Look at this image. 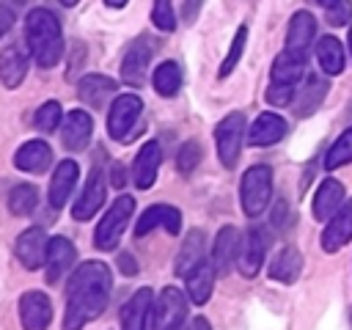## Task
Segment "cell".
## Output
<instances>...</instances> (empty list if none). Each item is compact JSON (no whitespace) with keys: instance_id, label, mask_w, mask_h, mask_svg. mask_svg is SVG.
<instances>
[{"instance_id":"8d00e7d4","label":"cell","mask_w":352,"mask_h":330,"mask_svg":"<svg viewBox=\"0 0 352 330\" xmlns=\"http://www.w3.org/2000/svg\"><path fill=\"white\" fill-rule=\"evenodd\" d=\"M63 121V110H60V104L58 102H44L38 110H36V116H33V124L41 129V132H55V126Z\"/></svg>"},{"instance_id":"3957f363","label":"cell","mask_w":352,"mask_h":330,"mask_svg":"<svg viewBox=\"0 0 352 330\" xmlns=\"http://www.w3.org/2000/svg\"><path fill=\"white\" fill-rule=\"evenodd\" d=\"M239 198H242V209H245L248 217H258L264 212V206L272 198V170H270V165H253V168L245 170Z\"/></svg>"},{"instance_id":"44dd1931","label":"cell","mask_w":352,"mask_h":330,"mask_svg":"<svg viewBox=\"0 0 352 330\" xmlns=\"http://www.w3.org/2000/svg\"><path fill=\"white\" fill-rule=\"evenodd\" d=\"M77 176H80V168L74 160H60L55 165V173H52V182H50V206L58 212L63 209V204L69 201L74 184H77Z\"/></svg>"},{"instance_id":"f5cc1de1","label":"cell","mask_w":352,"mask_h":330,"mask_svg":"<svg viewBox=\"0 0 352 330\" xmlns=\"http://www.w3.org/2000/svg\"><path fill=\"white\" fill-rule=\"evenodd\" d=\"M11 3H14V6H22V3H28V0H11Z\"/></svg>"},{"instance_id":"d590c367","label":"cell","mask_w":352,"mask_h":330,"mask_svg":"<svg viewBox=\"0 0 352 330\" xmlns=\"http://www.w3.org/2000/svg\"><path fill=\"white\" fill-rule=\"evenodd\" d=\"M245 41H248V25H239L236 28V33H234V38H231V47H228V55L223 58V63H220V77H228L231 72H234V66L239 63V58H242V50H245Z\"/></svg>"},{"instance_id":"d4e9b609","label":"cell","mask_w":352,"mask_h":330,"mask_svg":"<svg viewBox=\"0 0 352 330\" xmlns=\"http://www.w3.org/2000/svg\"><path fill=\"white\" fill-rule=\"evenodd\" d=\"M302 272V253L292 245L280 248L270 261V278L278 283H294Z\"/></svg>"},{"instance_id":"f907efd6","label":"cell","mask_w":352,"mask_h":330,"mask_svg":"<svg viewBox=\"0 0 352 330\" xmlns=\"http://www.w3.org/2000/svg\"><path fill=\"white\" fill-rule=\"evenodd\" d=\"M170 330H187V324L182 322V324H176V327H170Z\"/></svg>"},{"instance_id":"f6af8a7d","label":"cell","mask_w":352,"mask_h":330,"mask_svg":"<svg viewBox=\"0 0 352 330\" xmlns=\"http://www.w3.org/2000/svg\"><path fill=\"white\" fill-rule=\"evenodd\" d=\"M110 184H113V187H118V190L126 184V170H124L121 165H113V176H110Z\"/></svg>"},{"instance_id":"f35d334b","label":"cell","mask_w":352,"mask_h":330,"mask_svg":"<svg viewBox=\"0 0 352 330\" xmlns=\"http://www.w3.org/2000/svg\"><path fill=\"white\" fill-rule=\"evenodd\" d=\"M151 22H154L160 30H165V33H170V30L176 28V14H173L170 0H154V8H151Z\"/></svg>"},{"instance_id":"7dc6e473","label":"cell","mask_w":352,"mask_h":330,"mask_svg":"<svg viewBox=\"0 0 352 330\" xmlns=\"http://www.w3.org/2000/svg\"><path fill=\"white\" fill-rule=\"evenodd\" d=\"M190 330H212V327H209V322H206L204 316H195V319L190 322Z\"/></svg>"},{"instance_id":"db71d44e","label":"cell","mask_w":352,"mask_h":330,"mask_svg":"<svg viewBox=\"0 0 352 330\" xmlns=\"http://www.w3.org/2000/svg\"><path fill=\"white\" fill-rule=\"evenodd\" d=\"M349 52H352V28H349Z\"/></svg>"},{"instance_id":"b9f144b4","label":"cell","mask_w":352,"mask_h":330,"mask_svg":"<svg viewBox=\"0 0 352 330\" xmlns=\"http://www.w3.org/2000/svg\"><path fill=\"white\" fill-rule=\"evenodd\" d=\"M11 25H14V8L0 3V38L11 30Z\"/></svg>"},{"instance_id":"836d02e7","label":"cell","mask_w":352,"mask_h":330,"mask_svg":"<svg viewBox=\"0 0 352 330\" xmlns=\"http://www.w3.org/2000/svg\"><path fill=\"white\" fill-rule=\"evenodd\" d=\"M36 206H38V190H36L33 184H16V187L8 192V209H11V214L25 217V214H30Z\"/></svg>"},{"instance_id":"60d3db41","label":"cell","mask_w":352,"mask_h":330,"mask_svg":"<svg viewBox=\"0 0 352 330\" xmlns=\"http://www.w3.org/2000/svg\"><path fill=\"white\" fill-rule=\"evenodd\" d=\"M324 11H327V22H330V25H344V22H349V16H352L349 0H336V3L327 6Z\"/></svg>"},{"instance_id":"681fc988","label":"cell","mask_w":352,"mask_h":330,"mask_svg":"<svg viewBox=\"0 0 352 330\" xmlns=\"http://www.w3.org/2000/svg\"><path fill=\"white\" fill-rule=\"evenodd\" d=\"M333 3H336V0H319V6H324V8H327V6H333Z\"/></svg>"},{"instance_id":"83f0119b","label":"cell","mask_w":352,"mask_h":330,"mask_svg":"<svg viewBox=\"0 0 352 330\" xmlns=\"http://www.w3.org/2000/svg\"><path fill=\"white\" fill-rule=\"evenodd\" d=\"M184 283H187V294L195 305H204L212 294V283H214V267L204 258L198 267H192L187 275H184Z\"/></svg>"},{"instance_id":"f1b7e54d","label":"cell","mask_w":352,"mask_h":330,"mask_svg":"<svg viewBox=\"0 0 352 330\" xmlns=\"http://www.w3.org/2000/svg\"><path fill=\"white\" fill-rule=\"evenodd\" d=\"M316 60H319V69L324 74H341L344 72V63H346V55H344V44L336 38V36H322L316 41Z\"/></svg>"},{"instance_id":"1f68e13d","label":"cell","mask_w":352,"mask_h":330,"mask_svg":"<svg viewBox=\"0 0 352 330\" xmlns=\"http://www.w3.org/2000/svg\"><path fill=\"white\" fill-rule=\"evenodd\" d=\"M151 82H154L160 96H176L179 88H182V69H179V63L176 60H162L154 69Z\"/></svg>"},{"instance_id":"7bdbcfd3","label":"cell","mask_w":352,"mask_h":330,"mask_svg":"<svg viewBox=\"0 0 352 330\" xmlns=\"http://www.w3.org/2000/svg\"><path fill=\"white\" fill-rule=\"evenodd\" d=\"M289 220H286V201H278V206L272 209V226H278V228H283Z\"/></svg>"},{"instance_id":"ac0fdd59","label":"cell","mask_w":352,"mask_h":330,"mask_svg":"<svg viewBox=\"0 0 352 330\" xmlns=\"http://www.w3.org/2000/svg\"><path fill=\"white\" fill-rule=\"evenodd\" d=\"M239 231L234 226H223L214 236V245H212V267L217 275H226L231 272V264L236 261V253H239Z\"/></svg>"},{"instance_id":"30bf717a","label":"cell","mask_w":352,"mask_h":330,"mask_svg":"<svg viewBox=\"0 0 352 330\" xmlns=\"http://www.w3.org/2000/svg\"><path fill=\"white\" fill-rule=\"evenodd\" d=\"M19 319L25 330H47L52 322V302L44 292H25L19 297Z\"/></svg>"},{"instance_id":"4316f807","label":"cell","mask_w":352,"mask_h":330,"mask_svg":"<svg viewBox=\"0 0 352 330\" xmlns=\"http://www.w3.org/2000/svg\"><path fill=\"white\" fill-rule=\"evenodd\" d=\"M113 94H116V80L104 74H88L77 82V96L91 107H102Z\"/></svg>"},{"instance_id":"74e56055","label":"cell","mask_w":352,"mask_h":330,"mask_svg":"<svg viewBox=\"0 0 352 330\" xmlns=\"http://www.w3.org/2000/svg\"><path fill=\"white\" fill-rule=\"evenodd\" d=\"M201 162V146L195 143V140H187L182 148H179V154H176V168H179V173H192L195 170V165Z\"/></svg>"},{"instance_id":"484cf974","label":"cell","mask_w":352,"mask_h":330,"mask_svg":"<svg viewBox=\"0 0 352 330\" xmlns=\"http://www.w3.org/2000/svg\"><path fill=\"white\" fill-rule=\"evenodd\" d=\"M341 206H344V184L336 179H324L314 195V217L330 220Z\"/></svg>"},{"instance_id":"bcb514c9","label":"cell","mask_w":352,"mask_h":330,"mask_svg":"<svg viewBox=\"0 0 352 330\" xmlns=\"http://www.w3.org/2000/svg\"><path fill=\"white\" fill-rule=\"evenodd\" d=\"M118 267H121L126 275H135V272H138V267H135V258H132L129 253H121V258H118Z\"/></svg>"},{"instance_id":"4fadbf2b","label":"cell","mask_w":352,"mask_h":330,"mask_svg":"<svg viewBox=\"0 0 352 330\" xmlns=\"http://www.w3.org/2000/svg\"><path fill=\"white\" fill-rule=\"evenodd\" d=\"M154 228H165L168 234H179V231H182V214H179V209H176V206H168V204H154V206H148V209L140 214L138 226H135V236L140 239V236H146V234L154 231Z\"/></svg>"},{"instance_id":"816d5d0a","label":"cell","mask_w":352,"mask_h":330,"mask_svg":"<svg viewBox=\"0 0 352 330\" xmlns=\"http://www.w3.org/2000/svg\"><path fill=\"white\" fill-rule=\"evenodd\" d=\"M60 3H63V6H74L77 0H60Z\"/></svg>"},{"instance_id":"9a60e30c","label":"cell","mask_w":352,"mask_h":330,"mask_svg":"<svg viewBox=\"0 0 352 330\" xmlns=\"http://www.w3.org/2000/svg\"><path fill=\"white\" fill-rule=\"evenodd\" d=\"M77 258V250L74 245L66 239V236H52L50 239V248H47V264H44V275L50 283H58L74 264Z\"/></svg>"},{"instance_id":"5b68a950","label":"cell","mask_w":352,"mask_h":330,"mask_svg":"<svg viewBox=\"0 0 352 330\" xmlns=\"http://www.w3.org/2000/svg\"><path fill=\"white\" fill-rule=\"evenodd\" d=\"M140 113H143V102H140L138 94L116 96L113 104H110V113H107V132H110V138L129 140L135 124L140 121Z\"/></svg>"},{"instance_id":"7a4b0ae2","label":"cell","mask_w":352,"mask_h":330,"mask_svg":"<svg viewBox=\"0 0 352 330\" xmlns=\"http://www.w3.org/2000/svg\"><path fill=\"white\" fill-rule=\"evenodd\" d=\"M25 38L30 47V55L36 60V66L50 69L60 60L63 55V33H60V22L52 11L47 8H33L25 16Z\"/></svg>"},{"instance_id":"ffe728a7","label":"cell","mask_w":352,"mask_h":330,"mask_svg":"<svg viewBox=\"0 0 352 330\" xmlns=\"http://www.w3.org/2000/svg\"><path fill=\"white\" fill-rule=\"evenodd\" d=\"M160 162H162V148L157 140H148L143 143V148L138 151L135 162H132V179L140 190H148L154 182H157V170H160Z\"/></svg>"},{"instance_id":"2e32d148","label":"cell","mask_w":352,"mask_h":330,"mask_svg":"<svg viewBox=\"0 0 352 330\" xmlns=\"http://www.w3.org/2000/svg\"><path fill=\"white\" fill-rule=\"evenodd\" d=\"M151 314H154V294L148 286H143L121 308V330H146Z\"/></svg>"},{"instance_id":"ee69618b","label":"cell","mask_w":352,"mask_h":330,"mask_svg":"<svg viewBox=\"0 0 352 330\" xmlns=\"http://www.w3.org/2000/svg\"><path fill=\"white\" fill-rule=\"evenodd\" d=\"M201 3H204V0H184V19H187V22H192V19L198 16Z\"/></svg>"},{"instance_id":"ba28073f","label":"cell","mask_w":352,"mask_h":330,"mask_svg":"<svg viewBox=\"0 0 352 330\" xmlns=\"http://www.w3.org/2000/svg\"><path fill=\"white\" fill-rule=\"evenodd\" d=\"M264 253H267V234L258 226H250L239 242V253H236V270L245 278H253L261 264H264Z\"/></svg>"},{"instance_id":"7c38bea8","label":"cell","mask_w":352,"mask_h":330,"mask_svg":"<svg viewBox=\"0 0 352 330\" xmlns=\"http://www.w3.org/2000/svg\"><path fill=\"white\" fill-rule=\"evenodd\" d=\"M148 60H151V44H148V38L140 36L126 47V52L121 58V80L126 85H143Z\"/></svg>"},{"instance_id":"cb8c5ba5","label":"cell","mask_w":352,"mask_h":330,"mask_svg":"<svg viewBox=\"0 0 352 330\" xmlns=\"http://www.w3.org/2000/svg\"><path fill=\"white\" fill-rule=\"evenodd\" d=\"M28 74V55L19 44H6L0 50V80L6 88H16Z\"/></svg>"},{"instance_id":"5bb4252c","label":"cell","mask_w":352,"mask_h":330,"mask_svg":"<svg viewBox=\"0 0 352 330\" xmlns=\"http://www.w3.org/2000/svg\"><path fill=\"white\" fill-rule=\"evenodd\" d=\"M91 132H94V121L85 110H69L63 116V124H60V140L69 151H80L88 146L91 140Z\"/></svg>"},{"instance_id":"4dcf8cb0","label":"cell","mask_w":352,"mask_h":330,"mask_svg":"<svg viewBox=\"0 0 352 330\" xmlns=\"http://www.w3.org/2000/svg\"><path fill=\"white\" fill-rule=\"evenodd\" d=\"M305 74V58L294 55L289 50H283L275 63H272V82H283V85H297Z\"/></svg>"},{"instance_id":"f546056e","label":"cell","mask_w":352,"mask_h":330,"mask_svg":"<svg viewBox=\"0 0 352 330\" xmlns=\"http://www.w3.org/2000/svg\"><path fill=\"white\" fill-rule=\"evenodd\" d=\"M204 253H206V242H204V231L192 228L184 239V245L179 248V256H176V275H187L192 267H198L204 261Z\"/></svg>"},{"instance_id":"52a82bcc","label":"cell","mask_w":352,"mask_h":330,"mask_svg":"<svg viewBox=\"0 0 352 330\" xmlns=\"http://www.w3.org/2000/svg\"><path fill=\"white\" fill-rule=\"evenodd\" d=\"M187 314V300L182 294V289L176 286H165L157 305H154V319H151V330H170L176 324L184 322Z\"/></svg>"},{"instance_id":"7402d4cb","label":"cell","mask_w":352,"mask_h":330,"mask_svg":"<svg viewBox=\"0 0 352 330\" xmlns=\"http://www.w3.org/2000/svg\"><path fill=\"white\" fill-rule=\"evenodd\" d=\"M286 129L289 126L278 113H261L253 121V126L248 129V143L250 146H272L286 138Z\"/></svg>"},{"instance_id":"8992f818","label":"cell","mask_w":352,"mask_h":330,"mask_svg":"<svg viewBox=\"0 0 352 330\" xmlns=\"http://www.w3.org/2000/svg\"><path fill=\"white\" fill-rule=\"evenodd\" d=\"M242 138H245V116H242V113H231V116H226V118L214 126L217 157H220L223 168H234V165H236L239 148H242Z\"/></svg>"},{"instance_id":"e0dca14e","label":"cell","mask_w":352,"mask_h":330,"mask_svg":"<svg viewBox=\"0 0 352 330\" xmlns=\"http://www.w3.org/2000/svg\"><path fill=\"white\" fill-rule=\"evenodd\" d=\"M349 239H352V198L344 201V206L327 220L324 234H322V248H324L327 253H336V250H341Z\"/></svg>"},{"instance_id":"8fae6325","label":"cell","mask_w":352,"mask_h":330,"mask_svg":"<svg viewBox=\"0 0 352 330\" xmlns=\"http://www.w3.org/2000/svg\"><path fill=\"white\" fill-rule=\"evenodd\" d=\"M102 204H104V173H102V168H91L88 182H85L80 198L72 206V217L80 220V223L82 220H91L99 212Z\"/></svg>"},{"instance_id":"e575fe53","label":"cell","mask_w":352,"mask_h":330,"mask_svg":"<svg viewBox=\"0 0 352 330\" xmlns=\"http://www.w3.org/2000/svg\"><path fill=\"white\" fill-rule=\"evenodd\" d=\"M352 162V129L341 132V138L327 148L324 154V168L327 170H336L341 165H349Z\"/></svg>"},{"instance_id":"d6986e66","label":"cell","mask_w":352,"mask_h":330,"mask_svg":"<svg viewBox=\"0 0 352 330\" xmlns=\"http://www.w3.org/2000/svg\"><path fill=\"white\" fill-rule=\"evenodd\" d=\"M314 36H316V19H314V14H311V11H297V14L289 19L286 50L305 58L308 47L314 44Z\"/></svg>"},{"instance_id":"9c48e42d","label":"cell","mask_w":352,"mask_h":330,"mask_svg":"<svg viewBox=\"0 0 352 330\" xmlns=\"http://www.w3.org/2000/svg\"><path fill=\"white\" fill-rule=\"evenodd\" d=\"M47 248H50V239L44 236V231L41 228H28L16 236L14 256L19 258V264L25 270H41L47 264Z\"/></svg>"},{"instance_id":"c3c4849f","label":"cell","mask_w":352,"mask_h":330,"mask_svg":"<svg viewBox=\"0 0 352 330\" xmlns=\"http://www.w3.org/2000/svg\"><path fill=\"white\" fill-rule=\"evenodd\" d=\"M104 3H107L110 8H124V6L129 3V0H104Z\"/></svg>"},{"instance_id":"6da1fadb","label":"cell","mask_w":352,"mask_h":330,"mask_svg":"<svg viewBox=\"0 0 352 330\" xmlns=\"http://www.w3.org/2000/svg\"><path fill=\"white\" fill-rule=\"evenodd\" d=\"M113 278L107 264L102 261H82L66 289V311H63V330H82L94 322L110 300Z\"/></svg>"},{"instance_id":"603a6c76","label":"cell","mask_w":352,"mask_h":330,"mask_svg":"<svg viewBox=\"0 0 352 330\" xmlns=\"http://www.w3.org/2000/svg\"><path fill=\"white\" fill-rule=\"evenodd\" d=\"M50 162H52V148L44 140H28L14 154V165L25 173H44Z\"/></svg>"},{"instance_id":"277c9868","label":"cell","mask_w":352,"mask_h":330,"mask_svg":"<svg viewBox=\"0 0 352 330\" xmlns=\"http://www.w3.org/2000/svg\"><path fill=\"white\" fill-rule=\"evenodd\" d=\"M132 212H135V198L132 195H118L113 201V206L104 212V217L99 220V226L94 231V245L99 250H113L118 245V239H121Z\"/></svg>"},{"instance_id":"ab89813d","label":"cell","mask_w":352,"mask_h":330,"mask_svg":"<svg viewBox=\"0 0 352 330\" xmlns=\"http://www.w3.org/2000/svg\"><path fill=\"white\" fill-rule=\"evenodd\" d=\"M294 99V85H283V82H272L267 88V102L272 107H283V104H292Z\"/></svg>"},{"instance_id":"d6a6232c","label":"cell","mask_w":352,"mask_h":330,"mask_svg":"<svg viewBox=\"0 0 352 330\" xmlns=\"http://www.w3.org/2000/svg\"><path fill=\"white\" fill-rule=\"evenodd\" d=\"M324 94H327V82L319 77H308L305 85L297 91V116H302V118L311 116L322 104Z\"/></svg>"}]
</instances>
